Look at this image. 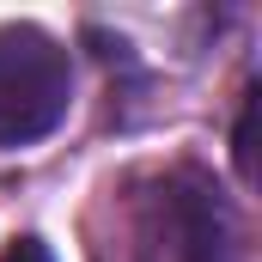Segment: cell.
Instances as JSON below:
<instances>
[{"label": "cell", "mask_w": 262, "mask_h": 262, "mask_svg": "<svg viewBox=\"0 0 262 262\" xmlns=\"http://www.w3.org/2000/svg\"><path fill=\"white\" fill-rule=\"evenodd\" d=\"M73 104V61L37 25H0V146H31L61 128Z\"/></svg>", "instance_id": "1"}, {"label": "cell", "mask_w": 262, "mask_h": 262, "mask_svg": "<svg viewBox=\"0 0 262 262\" xmlns=\"http://www.w3.org/2000/svg\"><path fill=\"white\" fill-rule=\"evenodd\" d=\"M140 262H232V220L213 183L165 171L140 201Z\"/></svg>", "instance_id": "2"}, {"label": "cell", "mask_w": 262, "mask_h": 262, "mask_svg": "<svg viewBox=\"0 0 262 262\" xmlns=\"http://www.w3.org/2000/svg\"><path fill=\"white\" fill-rule=\"evenodd\" d=\"M250 122H256V92H244V110H238V134H232V152H238V171L256 177V146H250Z\"/></svg>", "instance_id": "3"}, {"label": "cell", "mask_w": 262, "mask_h": 262, "mask_svg": "<svg viewBox=\"0 0 262 262\" xmlns=\"http://www.w3.org/2000/svg\"><path fill=\"white\" fill-rule=\"evenodd\" d=\"M0 262H55V256H49L43 238H18V244H6V256H0Z\"/></svg>", "instance_id": "4"}]
</instances>
